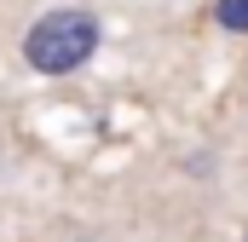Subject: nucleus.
<instances>
[{
    "label": "nucleus",
    "instance_id": "7ed1b4c3",
    "mask_svg": "<svg viewBox=\"0 0 248 242\" xmlns=\"http://www.w3.org/2000/svg\"><path fill=\"white\" fill-rule=\"evenodd\" d=\"M75 242H104V237H75Z\"/></svg>",
    "mask_w": 248,
    "mask_h": 242
},
{
    "label": "nucleus",
    "instance_id": "f03ea898",
    "mask_svg": "<svg viewBox=\"0 0 248 242\" xmlns=\"http://www.w3.org/2000/svg\"><path fill=\"white\" fill-rule=\"evenodd\" d=\"M214 23L231 35H248V0H214Z\"/></svg>",
    "mask_w": 248,
    "mask_h": 242
},
{
    "label": "nucleus",
    "instance_id": "f257e3e1",
    "mask_svg": "<svg viewBox=\"0 0 248 242\" xmlns=\"http://www.w3.org/2000/svg\"><path fill=\"white\" fill-rule=\"evenodd\" d=\"M98 46H104V23L93 6H46L23 29L17 58H23V69H35L46 81H63V75H81L98 58Z\"/></svg>",
    "mask_w": 248,
    "mask_h": 242
}]
</instances>
